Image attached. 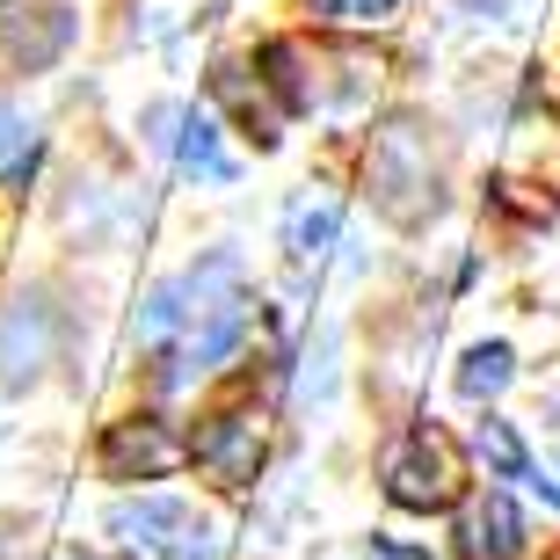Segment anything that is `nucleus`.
<instances>
[{"label":"nucleus","mask_w":560,"mask_h":560,"mask_svg":"<svg viewBox=\"0 0 560 560\" xmlns=\"http://www.w3.org/2000/svg\"><path fill=\"white\" fill-rule=\"evenodd\" d=\"M248 335V284L233 255H205L197 270L161 284L139 313V350L153 357L161 386H189V378L219 372Z\"/></svg>","instance_id":"nucleus-1"},{"label":"nucleus","mask_w":560,"mask_h":560,"mask_svg":"<svg viewBox=\"0 0 560 560\" xmlns=\"http://www.w3.org/2000/svg\"><path fill=\"white\" fill-rule=\"evenodd\" d=\"M372 197L400 226H422V219L444 205V161H436L430 131H422L416 117H400V125H386L372 139Z\"/></svg>","instance_id":"nucleus-2"},{"label":"nucleus","mask_w":560,"mask_h":560,"mask_svg":"<svg viewBox=\"0 0 560 560\" xmlns=\"http://www.w3.org/2000/svg\"><path fill=\"white\" fill-rule=\"evenodd\" d=\"M386 495H394V510H416V517L452 510V502L466 495V458H458V444L436 430V422H416V430L386 452Z\"/></svg>","instance_id":"nucleus-3"},{"label":"nucleus","mask_w":560,"mask_h":560,"mask_svg":"<svg viewBox=\"0 0 560 560\" xmlns=\"http://www.w3.org/2000/svg\"><path fill=\"white\" fill-rule=\"evenodd\" d=\"M109 539L131 560H211V524L175 495H139L109 510Z\"/></svg>","instance_id":"nucleus-4"},{"label":"nucleus","mask_w":560,"mask_h":560,"mask_svg":"<svg viewBox=\"0 0 560 560\" xmlns=\"http://www.w3.org/2000/svg\"><path fill=\"white\" fill-rule=\"evenodd\" d=\"M262 444H270L262 408H255V400H226V408L205 416V430L189 436V458H197L219 488H248L255 466H262Z\"/></svg>","instance_id":"nucleus-5"},{"label":"nucleus","mask_w":560,"mask_h":560,"mask_svg":"<svg viewBox=\"0 0 560 560\" xmlns=\"http://www.w3.org/2000/svg\"><path fill=\"white\" fill-rule=\"evenodd\" d=\"M183 458H189V444L167 430L161 416L109 422V436H103V466H109L117 480H161L167 466H183Z\"/></svg>","instance_id":"nucleus-6"},{"label":"nucleus","mask_w":560,"mask_h":560,"mask_svg":"<svg viewBox=\"0 0 560 560\" xmlns=\"http://www.w3.org/2000/svg\"><path fill=\"white\" fill-rule=\"evenodd\" d=\"M524 553H532V532H524V510L510 495H480L458 517V560H524Z\"/></svg>","instance_id":"nucleus-7"},{"label":"nucleus","mask_w":560,"mask_h":560,"mask_svg":"<svg viewBox=\"0 0 560 560\" xmlns=\"http://www.w3.org/2000/svg\"><path fill=\"white\" fill-rule=\"evenodd\" d=\"M44 364H51V313H44V299H15V306L0 313V378L22 386Z\"/></svg>","instance_id":"nucleus-8"},{"label":"nucleus","mask_w":560,"mask_h":560,"mask_svg":"<svg viewBox=\"0 0 560 560\" xmlns=\"http://www.w3.org/2000/svg\"><path fill=\"white\" fill-rule=\"evenodd\" d=\"M73 37V15L66 8H30V15H8L0 22V66H22V73H37L51 66Z\"/></svg>","instance_id":"nucleus-9"},{"label":"nucleus","mask_w":560,"mask_h":560,"mask_svg":"<svg viewBox=\"0 0 560 560\" xmlns=\"http://www.w3.org/2000/svg\"><path fill=\"white\" fill-rule=\"evenodd\" d=\"M167 125H175L167 139H175V167H183V175H197V183H233V161H226L211 117H197V109H167Z\"/></svg>","instance_id":"nucleus-10"},{"label":"nucleus","mask_w":560,"mask_h":560,"mask_svg":"<svg viewBox=\"0 0 560 560\" xmlns=\"http://www.w3.org/2000/svg\"><path fill=\"white\" fill-rule=\"evenodd\" d=\"M211 95L248 125V139H262V145L277 139V117H284V109L270 103V88H262V81H248V66H241V59H226L219 73H211Z\"/></svg>","instance_id":"nucleus-11"},{"label":"nucleus","mask_w":560,"mask_h":560,"mask_svg":"<svg viewBox=\"0 0 560 560\" xmlns=\"http://www.w3.org/2000/svg\"><path fill=\"white\" fill-rule=\"evenodd\" d=\"M328 241H335V205L328 197H299L291 219H284V248L291 255H320Z\"/></svg>","instance_id":"nucleus-12"},{"label":"nucleus","mask_w":560,"mask_h":560,"mask_svg":"<svg viewBox=\"0 0 560 560\" xmlns=\"http://www.w3.org/2000/svg\"><path fill=\"white\" fill-rule=\"evenodd\" d=\"M474 444H480V458H488V474H495V480H532V452L517 444V430H510V422L488 416Z\"/></svg>","instance_id":"nucleus-13"},{"label":"nucleus","mask_w":560,"mask_h":560,"mask_svg":"<svg viewBox=\"0 0 560 560\" xmlns=\"http://www.w3.org/2000/svg\"><path fill=\"white\" fill-rule=\"evenodd\" d=\"M502 386H510V350H502V342H480V350L458 364V394L466 400H495Z\"/></svg>","instance_id":"nucleus-14"},{"label":"nucleus","mask_w":560,"mask_h":560,"mask_svg":"<svg viewBox=\"0 0 560 560\" xmlns=\"http://www.w3.org/2000/svg\"><path fill=\"white\" fill-rule=\"evenodd\" d=\"M320 15L335 22H378V15H394V0H313Z\"/></svg>","instance_id":"nucleus-15"},{"label":"nucleus","mask_w":560,"mask_h":560,"mask_svg":"<svg viewBox=\"0 0 560 560\" xmlns=\"http://www.w3.org/2000/svg\"><path fill=\"white\" fill-rule=\"evenodd\" d=\"M22 145H30V125H22V109H0V167L15 161Z\"/></svg>","instance_id":"nucleus-16"},{"label":"nucleus","mask_w":560,"mask_h":560,"mask_svg":"<svg viewBox=\"0 0 560 560\" xmlns=\"http://www.w3.org/2000/svg\"><path fill=\"white\" fill-rule=\"evenodd\" d=\"M546 422H553V436H560V394H553V400H546Z\"/></svg>","instance_id":"nucleus-17"}]
</instances>
